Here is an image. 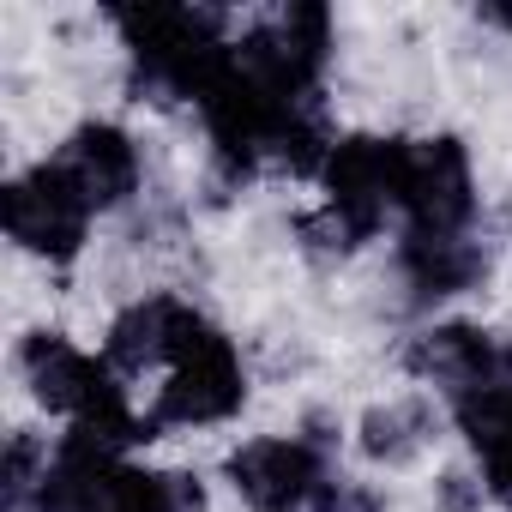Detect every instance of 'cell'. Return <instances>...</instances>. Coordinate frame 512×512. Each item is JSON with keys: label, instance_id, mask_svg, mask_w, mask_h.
<instances>
[{"label": "cell", "instance_id": "1", "mask_svg": "<svg viewBox=\"0 0 512 512\" xmlns=\"http://www.w3.org/2000/svg\"><path fill=\"white\" fill-rule=\"evenodd\" d=\"M19 368H25L31 392L73 422V434H85V440H97L109 452H127V446H139V440H151L163 428L157 416L133 410V398H127V386L115 380L109 362L85 356L61 332H31L25 350H19Z\"/></svg>", "mask_w": 512, "mask_h": 512}, {"label": "cell", "instance_id": "2", "mask_svg": "<svg viewBox=\"0 0 512 512\" xmlns=\"http://www.w3.org/2000/svg\"><path fill=\"white\" fill-rule=\"evenodd\" d=\"M115 25L133 55L139 91L169 103H205V91L217 85L235 49L223 37V19L205 7H121Z\"/></svg>", "mask_w": 512, "mask_h": 512}, {"label": "cell", "instance_id": "3", "mask_svg": "<svg viewBox=\"0 0 512 512\" xmlns=\"http://www.w3.org/2000/svg\"><path fill=\"white\" fill-rule=\"evenodd\" d=\"M37 512H205V488L199 476H157L127 464V452L67 434L49 458Z\"/></svg>", "mask_w": 512, "mask_h": 512}, {"label": "cell", "instance_id": "4", "mask_svg": "<svg viewBox=\"0 0 512 512\" xmlns=\"http://www.w3.org/2000/svg\"><path fill=\"white\" fill-rule=\"evenodd\" d=\"M398 175H404V139H338L326 151L320 187H326V211L308 217L302 229L320 247H356L368 235H380L386 211H398Z\"/></svg>", "mask_w": 512, "mask_h": 512}, {"label": "cell", "instance_id": "5", "mask_svg": "<svg viewBox=\"0 0 512 512\" xmlns=\"http://www.w3.org/2000/svg\"><path fill=\"white\" fill-rule=\"evenodd\" d=\"M229 482L253 512H320L326 488L338 482L314 440L302 434H260L229 452Z\"/></svg>", "mask_w": 512, "mask_h": 512}, {"label": "cell", "instance_id": "6", "mask_svg": "<svg viewBox=\"0 0 512 512\" xmlns=\"http://www.w3.org/2000/svg\"><path fill=\"white\" fill-rule=\"evenodd\" d=\"M0 211H7V235L37 253V260H73L85 247V229H91V199L73 187V175L61 163H37L25 175L7 181L0 193Z\"/></svg>", "mask_w": 512, "mask_h": 512}, {"label": "cell", "instance_id": "7", "mask_svg": "<svg viewBox=\"0 0 512 512\" xmlns=\"http://www.w3.org/2000/svg\"><path fill=\"white\" fill-rule=\"evenodd\" d=\"M398 211L410 217V235H470L476 217V181L458 139H404V175H398Z\"/></svg>", "mask_w": 512, "mask_h": 512}, {"label": "cell", "instance_id": "8", "mask_svg": "<svg viewBox=\"0 0 512 512\" xmlns=\"http://www.w3.org/2000/svg\"><path fill=\"white\" fill-rule=\"evenodd\" d=\"M241 398H247V374H241V356H235V344L217 332V326H205L169 368H163V386H157V422L169 428H205V422H223V416H235L241 410Z\"/></svg>", "mask_w": 512, "mask_h": 512}, {"label": "cell", "instance_id": "9", "mask_svg": "<svg viewBox=\"0 0 512 512\" xmlns=\"http://www.w3.org/2000/svg\"><path fill=\"white\" fill-rule=\"evenodd\" d=\"M205 332V320L175 302V296H145L127 314H115L109 326V368L121 374H145V368H169L193 338Z\"/></svg>", "mask_w": 512, "mask_h": 512}, {"label": "cell", "instance_id": "10", "mask_svg": "<svg viewBox=\"0 0 512 512\" xmlns=\"http://www.w3.org/2000/svg\"><path fill=\"white\" fill-rule=\"evenodd\" d=\"M55 163L73 175V187L91 199V211H109V205L133 199V193H139V175H145L133 133L115 127V121H85V127L61 145Z\"/></svg>", "mask_w": 512, "mask_h": 512}, {"label": "cell", "instance_id": "11", "mask_svg": "<svg viewBox=\"0 0 512 512\" xmlns=\"http://www.w3.org/2000/svg\"><path fill=\"white\" fill-rule=\"evenodd\" d=\"M410 368L422 380H434L446 398H464V392L500 380L512 368V350L482 326H434L410 344Z\"/></svg>", "mask_w": 512, "mask_h": 512}, {"label": "cell", "instance_id": "12", "mask_svg": "<svg viewBox=\"0 0 512 512\" xmlns=\"http://www.w3.org/2000/svg\"><path fill=\"white\" fill-rule=\"evenodd\" d=\"M452 416L482 464V482L500 506H512V368L464 398H452Z\"/></svg>", "mask_w": 512, "mask_h": 512}, {"label": "cell", "instance_id": "13", "mask_svg": "<svg viewBox=\"0 0 512 512\" xmlns=\"http://www.w3.org/2000/svg\"><path fill=\"white\" fill-rule=\"evenodd\" d=\"M404 278L416 296H458L470 284H482L488 272V253L470 235H410L404 229Z\"/></svg>", "mask_w": 512, "mask_h": 512}, {"label": "cell", "instance_id": "14", "mask_svg": "<svg viewBox=\"0 0 512 512\" xmlns=\"http://www.w3.org/2000/svg\"><path fill=\"white\" fill-rule=\"evenodd\" d=\"M422 434H428L422 404H386V410H374V416L362 422V446H368V458H386V464L410 458V452L422 446Z\"/></svg>", "mask_w": 512, "mask_h": 512}, {"label": "cell", "instance_id": "15", "mask_svg": "<svg viewBox=\"0 0 512 512\" xmlns=\"http://www.w3.org/2000/svg\"><path fill=\"white\" fill-rule=\"evenodd\" d=\"M482 13H488L494 25H506V31H512V7H482Z\"/></svg>", "mask_w": 512, "mask_h": 512}]
</instances>
